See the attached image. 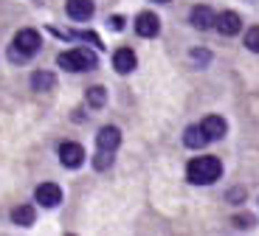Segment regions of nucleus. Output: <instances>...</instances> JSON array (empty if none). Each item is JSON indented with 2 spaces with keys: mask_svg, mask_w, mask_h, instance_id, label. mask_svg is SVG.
<instances>
[{
  "mask_svg": "<svg viewBox=\"0 0 259 236\" xmlns=\"http://www.w3.org/2000/svg\"><path fill=\"white\" fill-rule=\"evenodd\" d=\"M220 177H223V163L217 158L203 155V158L189 160V166H186V180H189V183L208 185V183H217Z\"/></svg>",
  "mask_w": 259,
  "mask_h": 236,
  "instance_id": "nucleus-1",
  "label": "nucleus"
},
{
  "mask_svg": "<svg viewBox=\"0 0 259 236\" xmlns=\"http://www.w3.org/2000/svg\"><path fill=\"white\" fill-rule=\"evenodd\" d=\"M57 65H62L65 70H71V73H79V70H93L96 68V57L91 51H84V48H71V51H62L57 57Z\"/></svg>",
  "mask_w": 259,
  "mask_h": 236,
  "instance_id": "nucleus-2",
  "label": "nucleus"
},
{
  "mask_svg": "<svg viewBox=\"0 0 259 236\" xmlns=\"http://www.w3.org/2000/svg\"><path fill=\"white\" fill-rule=\"evenodd\" d=\"M12 48L17 54H23V57H31V54L39 51V34L34 31V28H20L14 42H12Z\"/></svg>",
  "mask_w": 259,
  "mask_h": 236,
  "instance_id": "nucleus-3",
  "label": "nucleus"
},
{
  "mask_svg": "<svg viewBox=\"0 0 259 236\" xmlns=\"http://www.w3.org/2000/svg\"><path fill=\"white\" fill-rule=\"evenodd\" d=\"M59 160H62V166L76 169V166H82V160H84V149L79 144H73V140H65L59 147Z\"/></svg>",
  "mask_w": 259,
  "mask_h": 236,
  "instance_id": "nucleus-4",
  "label": "nucleus"
},
{
  "mask_svg": "<svg viewBox=\"0 0 259 236\" xmlns=\"http://www.w3.org/2000/svg\"><path fill=\"white\" fill-rule=\"evenodd\" d=\"M214 28L220 34H226V37H231V34H237L242 28V20L237 12H220L217 17H214Z\"/></svg>",
  "mask_w": 259,
  "mask_h": 236,
  "instance_id": "nucleus-5",
  "label": "nucleus"
},
{
  "mask_svg": "<svg viewBox=\"0 0 259 236\" xmlns=\"http://www.w3.org/2000/svg\"><path fill=\"white\" fill-rule=\"evenodd\" d=\"M200 127H203V132H206L208 140H220L223 135L228 132V124H226L223 115H206V118L200 121Z\"/></svg>",
  "mask_w": 259,
  "mask_h": 236,
  "instance_id": "nucleus-6",
  "label": "nucleus"
},
{
  "mask_svg": "<svg viewBox=\"0 0 259 236\" xmlns=\"http://www.w3.org/2000/svg\"><path fill=\"white\" fill-rule=\"evenodd\" d=\"M37 203L46 205V208H54V205L62 203V188L57 183H42L37 188Z\"/></svg>",
  "mask_w": 259,
  "mask_h": 236,
  "instance_id": "nucleus-7",
  "label": "nucleus"
},
{
  "mask_svg": "<svg viewBox=\"0 0 259 236\" xmlns=\"http://www.w3.org/2000/svg\"><path fill=\"white\" fill-rule=\"evenodd\" d=\"M136 31L141 34V37H155V34L161 31V23H158V17L152 12H141L136 17Z\"/></svg>",
  "mask_w": 259,
  "mask_h": 236,
  "instance_id": "nucleus-8",
  "label": "nucleus"
},
{
  "mask_svg": "<svg viewBox=\"0 0 259 236\" xmlns=\"http://www.w3.org/2000/svg\"><path fill=\"white\" fill-rule=\"evenodd\" d=\"M118 144H121V132H118V127H104L102 132L96 135V147L104 149V152H116Z\"/></svg>",
  "mask_w": 259,
  "mask_h": 236,
  "instance_id": "nucleus-9",
  "label": "nucleus"
},
{
  "mask_svg": "<svg viewBox=\"0 0 259 236\" xmlns=\"http://www.w3.org/2000/svg\"><path fill=\"white\" fill-rule=\"evenodd\" d=\"M65 12L71 20H91L93 17V0H68Z\"/></svg>",
  "mask_w": 259,
  "mask_h": 236,
  "instance_id": "nucleus-10",
  "label": "nucleus"
},
{
  "mask_svg": "<svg viewBox=\"0 0 259 236\" xmlns=\"http://www.w3.org/2000/svg\"><path fill=\"white\" fill-rule=\"evenodd\" d=\"M113 65H116L118 73H133L138 59H136V54H133V48H118V51L113 54Z\"/></svg>",
  "mask_w": 259,
  "mask_h": 236,
  "instance_id": "nucleus-11",
  "label": "nucleus"
},
{
  "mask_svg": "<svg viewBox=\"0 0 259 236\" xmlns=\"http://www.w3.org/2000/svg\"><path fill=\"white\" fill-rule=\"evenodd\" d=\"M214 17H217V14L208 6H194L192 9V26L200 28V31H208V28L214 26Z\"/></svg>",
  "mask_w": 259,
  "mask_h": 236,
  "instance_id": "nucleus-12",
  "label": "nucleus"
},
{
  "mask_svg": "<svg viewBox=\"0 0 259 236\" xmlns=\"http://www.w3.org/2000/svg\"><path fill=\"white\" fill-rule=\"evenodd\" d=\"M183 144H186L189 149H200V147H206L208 138H206V132H203L200 124H197V127H189L186 132H183Z\"/></svg>",
  "mask_w": 259,
  "mask_h": 236,
  "instance_id": "nucleus-13",
  "label": "nucleus"
},
{
  "mask_svg": "<svg viewBox=\"0 0 259 236\" xmlns=\"http://www.w3.org/2000/svg\"><path fill=\"white\" fill-rule=\"evenodd\" d=\"M34 219H37V214H34V205H17V208H12V222L28 228V225H34Z\"/></svg>",
  "mask_w": 259,
  "mask_h": 236,
  "instance_id": "nucleus-14",
  "label": "nucleus"
},
{
  "mask_svg": "<svg viewBox=\"0 0 259 236\" xmlns=\"http://www.w3.org/2000/svg\"><path fill=\"white\" fill-rule=\"evenodd\" d=\"M54 84H57V79H54V73H48V70H37L31 76V87H37V90H51Z\"/></svg>",
  "mask_w": 259,
  "mask_h": 236,
  "instance_id": "nucleus-15",
  "label": "nucleus"
},
{
  "mask_svg": "<svg viewBox=\"0 0 259 236\" xmlns=\"http://www.w3.org/2000/svg\"><path fill=\"white\" fill-rule=\"evenodd\" d=\"M88 104H91V107H102L104 102H107V90L102 87V84H93V87H88Z\"/></svg>",
  "mask_w": 259,
  "mask_h": 236,
  "instance_id": "nucleus-16",
  "label": "nucleus"
},
{
  "mask_svg": "<svg viewBox=\"0 0 259 236\" xmlns=\"http://www.w3.org/2000/svg\"><path fill=\"white\" fill-rule=\"evenodd\" d=\"M245 48L253 54H259V26H253L245 31Z\"/></svg>",
  "mask_w": 259,
  "mask_h": 236,
  "instance_id": "nucleus-17",
  "label": "nucleus"
},
{
  "mask_svg": "<svg viewBox=\"0 0 259 236\" xmlns=\"http://www.w3.org/2000/svg\"><path fill=\"white\" fill-rule=\"evenodd\" d=\"M110 163H113V152H104V149H99L96 160H93V166H96V169H107Z\"/></svg>",
  "mask_w": 259,
  "mask_h": 236,
  "instance_id": "nucleus-18",
  "label": "nucleus"
},
{
  "mask_svg": "<svg viewBox=\"0 0 259 236\" xmlns=\"http://www.w3.org/2000/svg\"><path fill=\"white\" fill-rule=\"evenodd\" d=\"M192 57H194V59H197V62H203V65H206V62H208V59H211V57H208V54H206V51H192Z\"/></svg>",
  "mask_w": 259,
  "mask_h": 236,
  "instance_id": "nucleus-19",
  "label": "nucleus"
},
{
  "mask_svg": "<svg viewBox=\"0 0 259 236\" xmlns=\"http://www.w3.org/2000/svg\"><path fill=\"white\" fill-rule=\"evenodd\" d=\"M121 20H124V17H110V28H116V31H118V28L124 26Z\"/></svg>",
  "mask_w": 259,
  "mask_h": 236,
  "instance_id": "nucleus-20",
  "label": "nucleus"
},
{
  "mask_svg": "<svg viewBox=\"0 0 259 236\" xmlns=\"http://www.w3.org/2000/svg\"><path fill=\"white\" fill-rule=\"evenodd\" d=\"M152 3H169V0H152Z\"/></svg>",
  "mask_w": 259,
  "mask_h": 236,
  "instance_id": "nucleus-21",
  "label": "nucleus"
}]
</instances>
